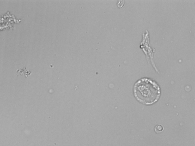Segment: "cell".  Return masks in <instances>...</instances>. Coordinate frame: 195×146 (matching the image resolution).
<instances>
[{
  "label": "cell",
  "instance_id": "obj_1",
  "mask_svg": "<svg viewBox=\"0 0 195 146\" xmlns=\"http://www.w3.org/2000/svg\"><path fill=\"white\" fill-rule=\"evenodd\" d=\"M133 93L136 99L146 105L156 103L161 95L160 88L157 84L146 78L141 79L135 83Z\"/></svg>",
  "mask_w": 195,
  "mask_h": 146
}]
</instances>
